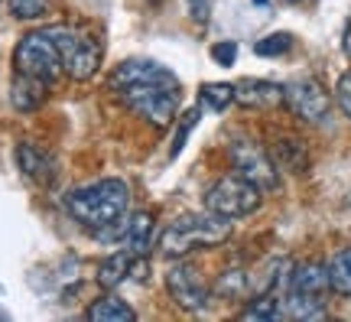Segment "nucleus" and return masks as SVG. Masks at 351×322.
Returning <instances> with one entry per match:
<instances>
[{"mask_svg": "<svg viewBox=\"0 0 351 322\" xmlns=\"http://www.w3.org/2000/svg\"><path fill=\"white\" fill-rule=\"evenodd\" d=\"M328 280H332V290L341 293V297H351V248L339 251L332 264H328Z\"/></svg>", "mask_w": 351, "mask_h": 322, "instance_id": "nucleus-19", "label": "nucleus"}, {"mask_svg": "<svg viewBox=\"0 0 351 322\" xmlns=\"http://www.w3.org/2000/svg\"><path fill=\"white\" fill-rule=\"evenodd\" d=\"M287 3H300V0H287Z\"/></svg>", "mask_w": 351, "mask_h": 322, "instance_id": "nucleus-31", "label": "nucleus"}, {"mask_svg": "<svg viewBox=\"0 0 351 322\" xmlns=\"http://www.w3.org/2000/svg\"><path fill=\"white\" fill-rule=\"evenodd\" d=\"M56 46H59V56H62V72H69L75 82H85L98 72L101 56H104V46L95 33L88 30H78V26H49L46 30Z\"/></svg>", "mask_w": 351, "mask_h": 322, "instance_id": "nucleus-4", "label": "nucleus"}, {"mask_svg": "<svg viewBox=\"0 0 351 322\" xmlns=\"http://www.w3.org/2000/svg\"><path fill=\"white\" fill-rule=\"evenodd\" d=\"M274 163H276V170H287V173H306L309 153H306V147H302L300 140L280 137L276 147H274Z\"/></svg>", "mask_w": 351, "mask_h": 322, "instance_id": "nucleus-17", "label": "nucleus"}, {"mask_svg": "<svg viewBox=\"0 0 351 322\" xmlns=\"http://www.w3.org/2000/svg\"><path fill=\"white\" fill-rule=\"evenodd\" d=\"M231 238V218H221V215H186L176 225H169L160 238V251L166 257H182L195 248H215Z\"/></svg>", "mask_w": 351, "mask_h": 322, "instance_id": "nucleus-2", "label": "nucleus"}, {"mask_svg": "<svg viewBox=\"0 0 351 322\" xmlns=\"http://www.w3.org/2000/svg\"><path fill=\"white\" fill-rule=\"evenodd\" d=\"M254 3H261V7H267V0H254Z\"/></svg>", "mask_w": 351, "mask_h": 322, "instance_id": "nucleus-30", "label": "nucleus"}, {"mask_svg": "<svg viewBox=\"0 0 351 322\" xmlns=\"http://www.w3.org/2000/svg\"><path fill=\"white\" fill-rule=\"evenodd\" d=\"M85 319H91V322H124V319H137V312L130 310L124 299L101 297V299H95V303L88 306Z\"/></svg>", "mask_w": 351, "mask_h": 322, "instance_id": "nucleus-18", "label": "nucleus"}, {"mask_svg": "<svg viewBox=\"0 0 351 322\" xmlns=\"http://www.w3.org/2000/svg\"><path fill=\"white\" fill-rule=\"evenodd\" d=\"M289 46H293V36L289 33H274V36H263L257 46H254V52L257 56H283V52H289Z\"/></svg>", "mask_w": 351, "mask_h": 322, "instance_id": "nucleus-23", "label": "nucleus"}, {"mask_svg": "<svg viewBox=\"0 0 351 322\" xmlns=\"http://www.w3.org/2000/svg\"><path fill=\"white\" fill-rule=\"evenodd\" d=\"M228 153H231V163H234V173L251 179L261 192L276 189V163L267 157L263 147H257L254 140H234Z\"/></svg>", "mask_w": 351, "mask_h": 322, "instance_id": "nucleus-8", "label": "nucleus"}, {"mask_svg": "<svg viewBox=\"0 0 351 322\" xmlns=\"http://www.w3.org/2000/svg\"><path fill=\"white\" fill-rule=\"evenodd\" d=\"M283 104H287L300 121L319 124L328 114V108H332V98H328V91L319 85L315 78H296V82L283 85Z\"/></svg>", "mask_w": 351, "mask_h": 322, "instance_id": "nucleus-7", "label": "nucleus"}, {"mask_svg": "<svg viewBox=\"0 0 351 322\" xmlns=\"http://www.w3.org/2000/svg\"><path fill=\"white\" fill-rule=\"evenodd\" d=\"M287 290L326 299V293L332 290V280H328V264L306 260V264H300V267H293V271H289V286Z\"/></svg>", "mask_w": 351, "mask_h": 322, "instance_id": "nucleus-13", "label": "nucleus"}, {"mask_svg": "<svg viewBox=\"0 0 351 322\" xmlns=\"http://www.w3.org/2000/svg\"><path fill=\"white\" fill-rule=\"evenodd\" d=\"M341 43H345V52H348V59H351V23H348V30H345V39H341Z\"/></svg>", "mask_w": 351, "mask_h": 322, "instance_id": "nucleus-29", "label": "nucleus"}, {"mask_svg": "<svg viewBox=\"0 0 351 322\" xmlns=\"http://www.w3.org/2000/svg\"><path fill=\"white\" fill-rule=\"evenodd\" d=\"M13 69L20 75H33L43 82H52L56 75L62 72V56L56 39L43 30V33H26L20 39V46L13 49Z\"/></svg>", "mask_w": 351, "mask_h": 322, "instance_id": "nucleus-6", "label": "nucleus"}, {"mask_svg": "<svg viewBox=\"0 0 351 322\" xmlns=\"http://www.w3.org/2000/svg\"><path fill=\"white\" fill-rule=\"evenodd\" d=\"M137 254L134 251H127V248H121L117 254H111V257L104 260L98 267V284L104 286V290H114V286H121L130 277V271L137 267Z\"/></svg>", "mask_w": 351, "mask_h": 322, "instance_id": "nucleus-15", "label": "nucleus"}, {"mask_svg": "<svg viewBox=\"0 0 351 322\" xmlns=\"http://www.w3.org/2000/svg\"><path fill=\"white\" fill-rule=\"evenodd\" d=\"M257 205H261V189L241 173L221 176L205 192V211L221 215V218H244V215L257 211Z\"/></svg>", "mask_w": 351, "mask_h": 322, "instance_id": "nucleus-5", "label": "nucleus"}, {"mask_svg": "<svg viewBox=\"0 0 351 322\" xmlns=\"http://www.w3.org/2000/svg\"><path fill=\"white\" fill-rule=\"evenodd\" d=\"M130 111H137L153 127H169L179 111V78H160V82H140L114 91Z\"/></svg>", "mask_w": 351, "mask_h": 322, "instance_id": "nucleus-3", "label": "nucleus"}, {"mask_svg": "<svg viewBox=\"0 0 351 322\" xmlns=\"http://www.w3.org/2000/svg\"><path fill=\"white\" fill-rule=\"evenodd\" d=\"M16 166L23 170V176H29L39 186H52L56 176H59L56 157H52L49 150L36 147V143H20L16 147Z\"/></svg>", "mask_w": 351, "mask_h": 322, "instance_id": "nucleus-10", "label": "nucleus"}, {"mask_svg": "<svg viewBox=\"0 0 351 322\" xmlns=\"http://www.w3.org/2000/svg\"><path fill=\"white\" fill-rule=\"evenodd\" d=\"M166 286H169V293H173L176 303L189 312L205 310L208 299H212L208 284H205V280L199 277V271L189 267V264H176V267H169V273H166Z\"/></svg>", "mask_w": 351, "mask_h": 322, "instance_id": "nucleus-9", "label": "nucleus"}, {"mask_svg": "<svg viewBox=\"0 0 351 322\" xmlns=\"http://www.w3.org/2000/svg\"><path fill=\"white\" fill-rule=\"evenodd\" d=\"M335 101H339V108L345 111V117H351V72H345L339 78V85H335Z\"/></svg>", "mask_w": 351, "mask_h": 322, "instance_id": "nucleus-26", "label": "nucleus"}, {"mask_svg": "<svg viewBox=\"0 0 351 322\" xmlns=\"http://www.w3.org/2000/svg\"><path fill=\"white\" fill-rule=\"evenodd\" d=\"M247 290V277L241 271H225L218 277V284H215V293L218 297H241Z\"/></svg>", "mask_w": 351, "mask_h": 322, "instance_id": "nucleus-22", "label": "nucleus"}, {"mask_svg": "<svg viewBox=\"0 0 351 322\" xmlns=\"http://www.w3.org/2000/svg\"><path fill=\"white\" fill-rule=\"evenodd\" d=\"M150 241H153V215L150 211L130 215V222H124V248L134 251L137 257H147Z\"/></svg>", "mask_w": 351, "mask_h": 322, "instance_id": "nucleus-16", "label": "nucleus"}, {"mask_svg": "<svg viewBox=\"0 0 351 322\" xmlns=\"http://www.w3.org/2000/svg\"><path fill=\"white\" fill-rule=\"evenodd\" d=\"M189 7H192V16H195L199 23H205V16H208V3H205V0H189Z\"/></svg>", "mask_w": 351, "mask_h": 322, "instance_id": "nucleus-28", "label": "nucleus"}, {"mask_svg": "<svg viewBox=\"0 0 351 322\" xmlns=\"http://www.w3.org/2000/svg\"><path fill=\"white\" fill-rule=\"evenodd\" d=\"M199 101L202 104H208L212 111H225L228 104L234 101V85H225V82H208V85H202Z\"/></svg>", "mask_w": 351, "mask_h": 322, "instance_id": "nucleus-21", "label": "nucleus"}, {"mask_svg": "<svg viewBox=\"0 0 351 322\" xmlns=\"http://www.w3.org/2000/svg\"><path fill=\"white\" fill-rule=\"evenodd\" d=\"M234 101L244 108H257V111L276 108V104H283V85L267 82V78H241L234 85Z\"/></svg>", "mask_w": 351, "mask_h": 322, "instance_id": "nucleus-12", "label": "nucleus"}, {"mask_svg": "<svg viewBox=\"0 0 351 322\" xmlns=\"http://www.w3.org/2000/svg\"><path fill=\"white\" fill-rule=\"evenodd\" d=\"M130 209V189L124 179H101L91 186L72 189L65 196V211L85 228H114L127 218Z\"/></svg>", "mask_w": 351, "mask_h": 322, "instance_id": "nucleus-1", "label": "nucleus"}, {"mask_svg": "<svg viewBox=\"0 0 351 322\" xmlns=\"http://www.w3.org/2000/svg\"><path fill=\"white\" fill-rule=\"evenodd\" d=\"M195 117H199V111H189L186 121H182V127L176 130V140H173V147H169V157H173V160L182 153V147H186V137H189V130L195 127Z\"/></svg>", "mask_w": 351, "mask_h": 322, "instance_id": "nucleus-25", "label": "nucleus"}, {"mask_svg": "<svg viewBox=\"0 0 351 322\" xmlns=\"http://www.w3.org/2000/svg\"><path fill=\"white\" fill-rule=\"evenodd\" d=\"M212 59L218 65H231L238 59V46L234 43H218V46H212Z\"/></svg>", "mask_w": 351, "mask_h": 322, "instance_id": "nucleus-27", "label": "nucleus"}, {"mask_svg": "<svg viewBox=\"0 0 351 322\" xmlns=\"http://www.w3.org/2000/svg\"><path fill=\"white\" fill-rule=\"evenodd\" d=\"M160 78H173V72L166 65L153 62V59H127L111 72L108 85L111 91H121L127 85H140V82H160Z\"/></svg>", "mask_w": 351, "mask_h": 322, "instance_id": "nucleus-11", "label": "nucleus"}, {"mask_svg": "<svg viewBox=\"0 0 351 322\" xmlns=\"http://www.w3.org/2000/svg\"><path fill=\"white\" fill-rule=\"evenodd\" d=\"M241 319H261V322H274V319H283V312H280V299L270 297V293H263V297L251 299V306L247 310H241Z\"/></svg>", "mask_w": 351, "mask_h": 322, "instance_id": "nucleus-20", "label": "nucleus"}, {"mask_svg": "<svg viewBox=\"0 0 351 322\" xmlns=\"http://www.w3.org/2000/svg\"><path fill=\"white\" fill-rule=\"evenodd\" d=\"M49 85L52 82H43V78L16 72V78H13V85H10L13 108H16V111H36L39 104L46 101V95H49Z\"/></svg>", "mask_w": 351, "mask_h": 322, "instance_id": "nucleus-14", "label": "nucleus"}, {"mask_svg": "<svg viewBox=\"0 0 351 322\" xmlns=\"http://www.w3.org/2000/svg\"><path fill=\"white\" fill-rule=\"evenodd\" d=\"M49 7V0H10V13L16 20H39Z\"/></svg>", "mask_w": 351, "mask_h": 322, "instance_id": "nucleus-24", "label": "nucleus"}]
</instances>
